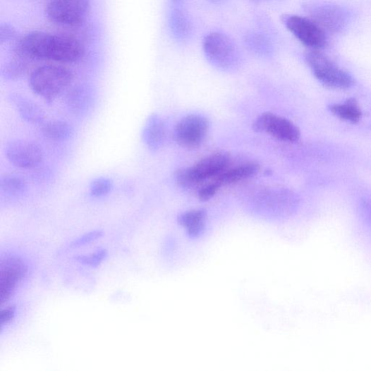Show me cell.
<instances>
[{"label": "cell", "mask_w": 371, "mask_h": 371, "mask_svg": "<svg viewBox=\"0 0 371 371\" xmlns=\"http://www.w3.org/2000/svg\"><path fill=\"white\" fill-rule=\"evenodd\" d=\"M86 49L75 38L43 32H30L22 37L15 49V54L28 59L46 60L62 63H73L83 60Z\"/></svg>", "instance_id": "obj_1"}, {"label": "cell", "mask_w": 371, "mask_h": 371, "mask_svg": "<svg viewBox=\"0 0 371 371\" xmlns=\"http://www.w3.org/2000/svg\"><path fill=\"white\" fill-rule=\"evenodd\" d=\"M90 8V0H51L45 14L51 23L74 28L85 22Z\"/></svg>", "instance_id": "obj_6"}, {"label": "cell", "mask_w": 371, "mask_h": 371, "mask_svg": "<svg viewBox=\"0 0 371 371\" xmlns=\"http://www.w3.org/2000/svg\"><path fill=\"white\" fill-rule=\"evenodd\" d=\"M362 208L364 214L367 217L369 221H371V200L366 199L362 202Z\"/></svg>", "instance_id": "obj_28"}, {"label": "cell", "mask_w": 371, "mask_h": 371, "mask_svg": "<svg viewBox=\"0 0 371 371\" xmlns=\"http://www.w3.org/2000/svg\"><path fill=\"white\" fill-rule=\"evenodd\" d=\"M8 160L14 166L22 169H32L43 162L42 147L35 142L25 140H13L5 148Z\"/></svg>", "instance_id": "obj_11"}, {"label": "cell", "mask_w": 371, "mask_h": 371, "mask_svg": "<svg viewBox=\"0 0 371 371\" xmlns=\"http://www.w3.org/2000/svg\"><path fill=\"white\" fill-rule=\"evenodd\" d=\"M28 271V264L18 256L11 255L2 259L0 263V296L3 305L15 295Z\"/></svg>", "instance_id": "obj_8"}, {"label": "cell", "mask_w": 371, "mask_h": 371, "mask_svg": "<svg viewBox=\"0 0 371 371\" xmlns=\"http://www.w3.org/2000/svg\"><path fill=\"white\" fill-rule=\"evenodd\" d=\"M95 90L88 85H79L68 91L66 103L69 111L75 116L87 114L95 101Z\"/></svg>", "instance_id": "obj_13"}, {"label": "cell", "mask_w": 371, "mask_h": 371, "mask_svg": "<svg viewBox=\"0 0 371 371\" xmlns=\"http://www.w3.org/2000/svg\"><path fill=\"white\" fill-rule=\"evenodd\" d=\"M305 58L317 80L326 87L346 90L353 86L351 75L341 69L320 49L308 50Z\"/></svg>", "instance_id": "obj_4"}, {"label": "cell", "mask_w": 371, "mask_h": 371, "mask_svg": "<svg viewBox=\"0 0 371 371\" xmlns=\"http://www.w3.org/2000/svg\"><path fill=\"white\" fill-rule=\"evenodd\" d=\"M329 109L339 118L352 123L358 122L362 117L360 106L356 99L353 98L347 100L343 104L331 105Z\"/></svg>", "instance_id": "obj_19"}, {"label": "cell", "mask_w": 371, "mask_h": 371, "mask_svg": "<svg viewBox=\"0 0 371 371\" xmlns=\"http://www.w3.org/2000/svg\"><path fill=\"white\" fill-rule=\"evenodd\" d=\"M114 188L112 179L107 177H100L95 179L90 184V195L99 198L109 195Z\"/></svg>", "instance_id": "obj_23"}, {"label": "cell", "mask_w": 371, "mask_h": 371, "mask_svg": "<svg viewBox=\"0 0 371 371\" xmlns=\"http://www.w3.org/2000/svg\"><path fill=\"white\" fill-rule=\"evenodd\" d=\"M16 312L15 305H11L2 310L1 316H0L2 327L9 324L14 320Z\"/></svg>", "instance_id": "obj_27"}, {"label": "cell", "mask_w": 371, "mask_h": 371, "mask_svg": "<svg viewBox=\"0 0 371 371\" xmlns=\"http://www.w3.org/2000/svg\"><path fill=\"white\" fill-rule=\"evenodd\" d=\"M205 56L215 67L229 71L240 63V51L228 36L219 32L207 35L202 43Z\"/></svg>", "instance_id": "obj_5"}, {"label": "cell", "mask_w": 371, "mask_h": 371, "mask_svg": "<svg viewBox=\"0 0 371 371\" xmlns=\"http://www.w3.org/2000/svg\"><path fill=\"white\" fill-rule=\"evenodd\" d=\"M73 72L62 66L46 65L32 71L30 86L32 92L46 102H53L73 82Z\"/></svg>", "instance_id": "obj_2"}, {"label": "cell", "mask_w": 371, "mask_h": 371, "mask_svg": "<svg viewBox=\"0 0 371 371\" xmlns=\"http://www.w3.org/2000/svg\"><path fill=\"white\" fill-rule=\"evenodd\" d=\"M41 131L46 138L55 142L68 141L74 134L73 127L62 120L45 121L42 125Z\"/></svg>", "instance_id": "obj_18"}, {"label": "cell", "mask_w": 371, "mask_h": 371, "mask_svg": "<svg viewBox=\"0 0 371 371\" xmlns=\"http://www.w3.org/2000/svg\"><path fill=\"white\" fill-rule=\"evenodd\" d=\"M209 123L205 117L192 114L183 118L174 129V140L186 148H196L205 141Z\"/></svg>", "instance_id": "obj_10"}, {"label": "cell", "mask_w": 371, "mask_h": 371, "mask_svg": "<svg viewBox=\"0 0 371 371\" xmlns=\"http://www.w3.org/2000/svg\"><path fill=\"white\" fill-rule=\"evenodd\" d=\"M310 19L324 31L332 34L340 32L346 25V13L336 6H315L310 11Z\"/></svg>", "instance_id": "obj_12"}, {"label": "cell", "mask_w": 371, "mask_h": 371, "mask_svg": "<svg viewBox=\"0 0 371 371\" xmlns=\"http://www.w3.org/2000/svg\"><path fill=\"white\" fill-rule=\"evenodd\" d=\"M173 1L178 2V1H179V0H173Z\"/></svg>", "instance_id": "obj_30"}, {"label": "cell", "mask_w": 371, "mask_h": 371, "mask_svg": "<svg viewBox=\"0 0 371 371\" xmlns=\"http://www.w3.org/2000/svg\"><path fill=\"white\" fill-rule=\"evenodd\" d=\"M166 139V126L163 119L157 114L147 118L142 131V140L152 152L160 150Z\"/></svg>", "instance_id": "obj_16"}, {"label": "cell", "mask_w": 371, "mask_h": 371, "mask_svg": "<svg viewBox=\"0 0 371 371\" xmlns=\"http://www.w3.org/2000/svg\"><path fill=\"white\" fill-rule=\"evenodd\" d=\"M210 1L214 2V3L219 4V3L222 2L223 0H210Z\"/></svg>", "instance_id": "obj_29"}, {"label": "cell", "mask_w": 371, "mask_h": 371, "mask_svg": "<svg viewBox=\"0 0 371 371\" xmlns=\"http://www.w3.org/2000/svg\"><path fill=\"white\" fill-rule=\"evenodd\" d=\"M0 189L8 195H21L28 190V183L18 176L6 175L0 178Z\"/></svg>", "instance_id": "obj_21"}, {"label": "cell", "mask_w": 371, "mask_h": 371, "mask_svg": "<svg viewBox=\"0 0 371 371\" xmlns=\"http://www.w3.org/2000/svg\"><path fill=\"white\" fill-rule=\"evenodd\" d=\"M28 59L16 55L4 67L3 70L4 76L7 79H10V80H16V79L20 78L28 71Z\"/></svg>", "instance_id": "obj_22"}, {"label": "cell", "mask_w": 371, "mask_h": 371, "mask_svg": "<svg viewBox=\"0 0 371 371\" xmlns=\"http://www.w3.org/2000/svg\"><path fill=\"white\" fill-rule=\"evenodd\" d=\"M282 20L286 29L310 49L320 50L327 45L325 32L312 19L297 15H286Z\"/></svg>", "instance_id": "obj_7"}, {"label": "cell", "mask_w": 371, "mask_h": 371, "mask_svg": "<svg viewBox=\"0 0 371 371\" xmlns=\"http://www.w3.org/2000/svg\"><path fill=\"white\" fill-rule=\"evenodd\" d=\"M103 235V231L101 230H96L86 233L81 237L76 238L71 246L72 248H78L88 245L99 238Z\"/></svg>", "instance_id": "obj_25"}, {"label": "cell", "mask_w": 371, "mask_h": 371, "mask_svg": "<svg viewBox=\"0 0 371 371\" xmlns=\"http://www.w3.org/2000/svg\"><path fill=\"white\" fill-rule=\"evenodd\" d=\"M253 129L259 133L268 134L285 142H296L300 138V131L296 125L273 113L260 115L255 121Z\"/></svg>", "instance_id": "obj_9"}, {"label": "cell", "mask_w": 371, "mask_h": 371, "mask_svg": "<svg viewBox=\"0 0 371 371\" xmlns=\"http://www.w3.org/2000/svg\"><path fill=\"white\" fill-rule=\"evenodd\" d=\"M8 98L17 113L25 121L32 125H42L45 122L44 111L31 99L18 93H12Z\"/></svg>", "instance_id": "obj_14"}, {"label": "cell", "mask_w": 371, "mask_h": 371, "mask_svg": "<svg viewBox=\"0 0 371 371\" xmlns=\"http://www.w3.org/2000/svg\"><path fill=\"white\" fill-rule=\"evenodd\" d=\"M170 25L174 35L178 39H184L190 34V23L188 17L180 10L176 9L171 12Z\"/></svg>", "instance_id": "obj_20"}, {"label": "cell", "mask_w": 371, "mask_h": 371, "mask_svg": "<svg viewBox=\"0 0 371 371\" xmlns=\"http://www.w3.org/2000/svg\"><path fill=\"white\" fill-rule=\"evenodd\" d=\"M206 217V212L204 209H192L179 216L178 222L189 237L197 238L205 232Z\"/></svg>", "instance_id": "obj_17"}, {"label": "cell", "mask_w": 371, "mask_h": 371, "mask_svg": "<svg viewBox=\"0 0 371 371\" xmlns=\"http://www.w3.org/2000/svg\"><path fill=\"white\" fill-rule=\"evenodd\" d=\"M108 257V251L100 249L90 255H78L75 257L78 262L91 267H97Z\"/></svg>", "instance_id": "obj_24"}, {"label": "cell", "mask_w": 371, "mask_h": 371, "mask_svg": "<svg viewBox=\"0 0 371 371\" xmlns=\"http://www.w3.org/2000/svg\"><path fill=\"white\" fill-rule=\"evenodd\" d=\"M260 170L255 163H246L234 167L231 166L218 176L209 181L219 192L222 187L238 183L255 176Z\"/></svg>", "instance_id": "obj_15"}, {"label": "cell", "mask_w": 371, "mask_h": 371, "mask_svg": "<svg viewBox=\"0 0 371 371\" xmlns=\"http://www.w3.org/2000/svg\"><path fill=\"white\" fill-rule=\"evenodd\" d=\"M231 166V158L228 153L217 152L205 157L191 167L178 170L175 178L181 188H193L214 179Z\"/></svg>", "instance_id": "obj_3"}, {"label": "cell", "mask_w": 371, "mask_h": 371, "mask_svg": "<svg viewBox=\"0 0 371 371\" xmlns=\"http://www.w3.org/2000/svg\"><path fill=\"white\" fill-rule=\"evenodd\" d=\"M18 35V32L13 25L2 23L0 25V44H3L14 40Z\"/></svg>", "instance_id": "obj_26"}]
</instances>
